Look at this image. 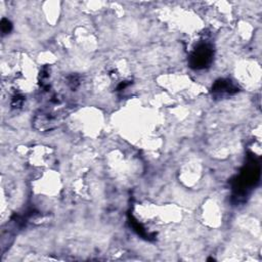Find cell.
<instances>
[{"label":"cell","instance_id":"cell-1","mask_svg":"<svg viewBox=\"0 0 262 262\" xmlns=\"http://www.w3.org/2000/svg\"><path fill=\"white\" fill-rule=\"evenodd\" d=\"M213 58V49L209 44L199 45L189 58V65L194 69H204L211 64Z\"/></svg>","mask_w":262,"mask_h":262},{"label":"cell","instance_id":"cell-2","mask_svg":"<svg viewBox=\"0 0 262 262\" xmlns=\"http://www.w3.org/2000/svg\"><path fill=\"white\" fill-rule=\"evenodd\" d=\"M213 92L215 95L222 96V95H230L235 92H237V87L233 84L232 81L230 80H218L212 88Z\"/></svg>","mask_w":262,"mask_h":262},{"label":"cell","instance_id":"cell-3","mask_svg":"<svg viewBox=\"0 0 262 262\" xmlns=\"http://www.w3.org/2000/svg\"><path fill=\"white\" fill-rule=\"evenodd\" d=\"M1 30H2V32L4 34L8 33L11 30V23L8 20L3 19L2 22H1Z\"/></svg>","mask_w":262,"mask_h":262}]
</instances>
